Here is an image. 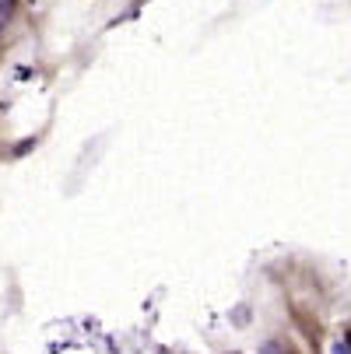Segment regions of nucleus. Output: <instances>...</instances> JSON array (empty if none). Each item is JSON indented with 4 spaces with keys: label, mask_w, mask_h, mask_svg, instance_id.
<instances>
[{
    "label": "nucleus",
    "mask_w": 351,
    "mask_h": 354,
    "mask_svg": "<svg viewBox=\"0 0 351 354\" xmlns=\"http://www.w3.org/2000/svg\"><path fill=\"white\" fill-rule=\"evenodd\" d=\"M334 354H351V344H334Z\"/></svg>",
    "instance_id": "3"
},
{
    "label": "nucleus",
    "mask_w": 351,
    "mask_h": 354,
    "mask_svg": "<svg viewBox=\"0 0 351 354\" xmlns=\"http://www.w3.org/2000/svg\"><path fill=\"white\" fill-rule=\"evenodd\" d=\"M260 354H285V347H281L278 340H267V344L260 347Z\"/></svg>",
    "instance_id": "2"
},
{
    "label": "nucleus",
    "mask_w": 351,
    "mask_h": 354,
    "mask_svg": "<svg viewBox=\"0 0 351 354\" xmlns=\"http://www.w3.org/2000/svg\"><path fill=\"white\" fill-rule=\"evenodd\" d=\"M15 4H18V0H0V28H4V25L11 21V15H15Z\"/></svg>",
    "instance_id": "1"
}]
</instances>
